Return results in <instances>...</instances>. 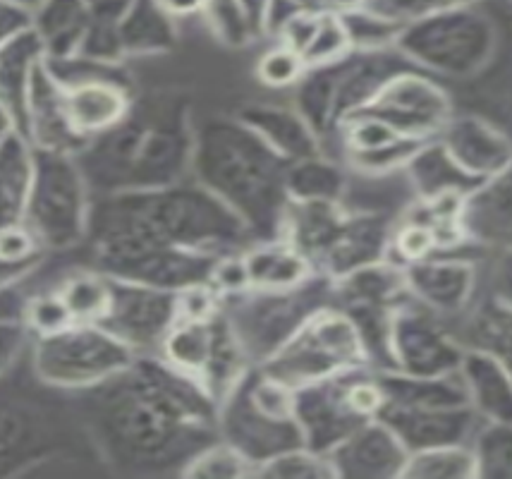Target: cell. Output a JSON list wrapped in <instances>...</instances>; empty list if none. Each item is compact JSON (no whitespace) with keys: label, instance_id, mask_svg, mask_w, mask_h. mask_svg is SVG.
Segmentation results:
<instances>
[{"label":"cell","instance_id":"1","mask_svg":"<svg viewBox=\"0 0 512 479\" xmlns=\"http://www.w3.org/2000/svg\"><path fill=\"white\" fill-rule=\"evenodd\" d=\"M79 393L89 400L87 424L99 451L139 475H180L218 439L216 400L156 353L137 355L118 377Z\"/></svg>","mask_w":512,"mask_h":479},{"label":"cell","instance_id":"2","mask_svg":"<svg viewBox=\"0 0 512 479\" xmlns=\"http://www.w3.org/2000/svg\"><path fill=\"white\" fill-rule=\"evenodd\" d=\"M87 238L96 271L108 276L166 247L221 257L252 240L221 199L187 178L156 190L101 194L91 202Z\"/></svg>","mask_w":512,"mask_h":479},{"label":"cell","instance_id":"3","mask_svg":"<svg viewBox=\"0 0 512 479\" xmlns=\"http://www.w3.org/2000/svg\"><path fill=\"white\" fill-rule=\"evenodd\" d=\"M194 125L187 101L158 96L130 106L118 125L89 144L75 159L91 192L156 190L187 178L192 163Z\"/></svg>","mask_w":512,"mask_h":479},{"label":"cell","instance_id":"4","mask_svg":"<svg viewBox=\"0 0 512 479\" xmlns=\"http://www.w3.org/2000/svg\"><path fill=\"white\" fill-rule=\"evenodd\" d=\"M288 161L235 115L194 127L190 173L240 218L252 240H276L290 199L285 192Z\"/></svg>","mask_w":512,"mask_h":479},{"label":"cell","instance_id":"5","mask_svg":"<svg viewBox=\"0 0 512 479\" xmlns=\"http://www.w3.org/2000/svg\"><path fill=\"white\" fill-rule=\"evenodd\" d=\"M328 305H335L333 281L319 271L288 290L249 288L240 295L221 297L223 317L254 367L268 360L304 321Z\"/></svg>","mask_w":512,"mask_h":479},{"label":"cell","instance_id":"6","mask_svg":"<svg viewBox=\"0 0 512 479\" xmlns=\"http://www.w3.org/2000/svg\"><path fill=\"white\" fill-rule=\"evenodd\" d=\"M89 209L91 190L75 156L34 149L22 223L32 230L41 250H70L87 240Z\"/></svg>","mask_w":512,"mask_h":479},{"label":"cell","instance_id":"7","mask_svg":"<svg viewBox=\"0 0 512 479\" xmlns=\"http://www.w3.org/2000/svg\"><path fill=\"white\" fill-rule=\"evenodd\" d=\"M292 391L345 369L369 367L352 319L338 305L314 312L268 360L256 365Z\"/></svg>","mask_w":512,"mask_h":479},{"label":"cell","instance_id":"8","mask_svg":"<svg viewBox=\"0 0 512 479\" xmlns=\"http://www.w3.org/2000/svg\"><path fill=\"white\" fill-rule=\"evenodd\" d=\"M137 353L101 324H72L53 336L36 338L32 367L36 379L63 391H87L118 377Z\"/></svg>","mask_w":512,"mask_h":479},{"label":"cell","instance_id":"9","mask_svg":"<svg viewBox=\"0 0 512 479\" xmlns=\"http://www.w3.org/2000/svg\"><path fill=\"white\" fill-rule=\"evenodd\" d=\"M395 44L412 63L441 75L469 77L491 60L496 32L479 12L455 8L405 24Z\"/></svg>","mask_w":512,"mask_h":479},{"label":"cell","instance_id":"10","mask_svg":"<svg viewBox=\"0 0 512 479\" xmlns=\"http://www.w3.org/2000/svg\"><path fill=\"white\" fill-rule=\"evenodd\" d=\"M462 343L438 314L405 295L390 312V360L395 372L410 377L455 374Z\"/></svg>","mask_w":512,"mask_h":479},{"label":"cell","instance_id":"11","mask_svg":"<svg viewBox=\"0 0 512 479\" xmlns=\"http://www.w3.org/2000/svg\"><path fill=\"white\" fill-rule=\"evenodd\" d=\"M357 113L374 115V118L393 127L395 132H400L402 137L429 142L450 120L453 103L429 77L412 70H402L390 77L374 99Z\"/></svg>","mask_w":512,"mask_h":479},{"label":"cell","instance_id":"12","mask_svg":"<svg viewBox=\"0 0 512 479\" xmlns=\"http://www.w3.org/2000/svg\"><path fill=\"white\" fill-rule=\"evenodd\" d=\"M111 278V276H108ZM111 307L99 324L137 355L158 353L163 336L178 321L173 290L111 278Z\"/></svg>","mask_w":512,"mask_h":479},{"label":"cell","instance_id":"13","mask_svg":"<svg viewBox=\"0 0 512 479\" xmlns=\"http://www.w3.org/2000/svg\"><path fill=\"white\" fill-rule=\"evenodd\" d=\"M245 374L218 403V436L245 453L259 468L264 460L304 444L295 420H273L256 408L249 398Z\"/></svg>","mask_w":512,"mask_h":479},{"label":"cell","instance_id":"14","mask_svg":"<svg viewBox=\"0 0 512 479\" xmlns=\"http://www.w3.org/2000/svg\"><path fill=\"white\" fill-rule=\"evenodd\" d=\"M350 372L352 369H345L328 379L295 388V422L300 427L302 444L323 456H328L359 424L367 422L355 415L347 403Z\"/></svg>","mask_w":512,"mask_h":479},{"label":"cell","instance_id":"15","mask_svg":"<svg viewBox=\"0 0 512 479\" xmlns=\"http://www.w3.org/2000/svg\"><path fill=\"white\" fill-rule=\"evenodd\" d=\"M402 269L407 295L441 319L465 314L477 293V269L467 259L434 254Z\"/></svg>","mask_w":512,"mask_h":479},{"label":"cell","instance_id":"16","mask_svg":"<svg viewBox=\"0 0 512 479\" xmlns=\"http://www.w3.org/2000/svg\"><path fill=\"white\" fill-rule=\"evenodd\" d=\"M335 479H395L407 460V448L386 422H362L328 453Z\"/></svg>","mask_w":512,"mask_h":479},{"label":"cell","instance_id":"17","mask_svg":"<svg viewBox=\"0 0 512 479\" xmlns=\"http://www.w3.org/2000/svg\"><path fill=\"white\" fill-rule=\"evenodd\" d=\"M436 139L450 159L474 180H489L510 171L512 147L508 135L479 115H450Z\"/></svg>","mask_w":512,"mask_h":479},{"label":"cell","instance_id":"18","mask_svg":"<svg viewBox=\"0 0 512 479\" xmlns=\"http://www.w3.org/2000/svg\"><path fill=\"white\" fill-rule=\"evenodd\" d=\"M24 137L34 149L60 151V154H79L89 142L72 130L65 113L63 87L46 68L44 60L34 65L27 92V123Z\"/></svg>","mask_w":512,"mask_h":479},{"label":"cell","instance_id":"19","mask_svg":"<svg viewBox=\"0 0 512 479\" xmlns=\"http://www.w3.org/2000/svg\"><path fill=\"white\" fill-rule=\"evenodd\" d=\"M383 420L398 436L407 453L422 451V448L469 444L481 417L472 410V405H457V408H383L379 412Z\"/></svg>","mask_w":512,"mask_h":479},{"label":"cell","instance_id":"20","mask_svg":"<svg viewBox=\"0 0 512 479\" xmlns=\"http://www.w3.org/2000/svg\"><path fill=\"white\" fill-rule=\"evenodd\" d=\"M390 221L376 211H357L347 206V216L338 235L331 242L319 264V274L331 281L343 278L350 271L386 259L390 245Z\"/></svg>","mask_w":512,"mask_h":479},{"label":"cell","instance_id":"21","mask_svg":"<svg viewBox=\"0 0 512 479\" xmlns=\"http://www.w3.org/2000/svg\"><path fill=\"white\" fill-rule=\"evenodd\" d=\"M53 448V424L44 410L0 398V475H15L27 463H41Z\"/></svg>","mask_w":512,"mask_h":479},{"label":"cell","instance_id":"22","mask_svg":"<svg viewBox=\"0 0 512 479\" xmlns=\"http://www.w3.org/2000/svg\"><path fill=\"white\" fill-rule=\"evenodd\" d=\"M65 113L84 142L103 135L125 118L132 96L118 80H89L63 87Z\"/></svg>","mask_w":512,"mask_h":479},{"label":"cell","instance_id":"23","mask_svg":"<svg viewBox=\"0 0 512 479\" xmlns=\"http://www.w3.org/2000/svg\"><path fill=\"white\" fill-rule=\"evenodd\" d=\"M465 240L481 247L508 250L510 245V171L481 180L465 194L460 214Z\"/></svg>","mask_w":512,"mask_h":479},{"label":"cell","instance_id":"24","mask_svg":"<svg viewBox=\"0 0 512 479\" xmlns=\"http://www.w3.org/2000/svg\"><path fill=\"white\" fill-rule=\"evenodd\" d=\"M235 118L264 139L268 147L288 163L321 154V137L295 108L249 103L237 111Z\"/></svg>","mask_w":512,"mask_h":479},{"label":"cell","instance_id":"25","mask_svg":"<svg viewBox=\"0 0 512 479\" xmlns=\"http://www.w3.org/2000/svg\"><path fill=\"white\" fill-rule=\"evenodd\" d=\"M457 377L467 391V400L481 420L510 422V362L479 348L462 350Z\"/></svg>","mask_w":512,"mask_h":479},{"label":"cell","instance_id":"26","mask_svg":"<svg viewBox=\"0 0 512 479\" xmlns=\"http://www.w3.org/2000/svg\"><path fill=\"white\" fill-rule=\"evenodd\" d=\"M39 60H44V41L39 32L22 29L0 41V108L20 135H24L27 123L29 80Z\"/></svg>","mask_w":512,"mask_h":479},{"label":"cell","instance_id":"27","mask_svg":"<svg viewBox=\"0 0 512 479\" xmlns=\"http://www.w3.org/2000/svg\"><path fill=\"white\" fill-rule=\"evenodd\" d=\"M242 259L247 266L249 288L254 290H288L314 274L312 264L283 238L259 240L242 252Z\"/></svg>","mask_w":512,"mask_h":479},{"label":"cell","instance_id":"28","mask_svg":"<svg viewBox=\"0 0 512 479\" xmlns=\"http://www.w3.org/2000/svg\"><path fill=\"white\" fill-rule=\"evenodd\" d=\"M402 175H405L414 199H431L446 192L467 194L481 183L450 159L436 137L414 151L412 159L402 168Z\"/></svg>","mask_w":512,"mask_h":479},{"label":"cell","instance_id":"29","mask_svg":"<svg viewBox=\"0 0 512 479\" xmlns=\"http://www.w3.org/2000/svg\"><path fill=\"white\" fill-rule=\"evenodd\" d=\"M335 305H374L393 307L407 295L405 269L381 259V262L350 271L333 281Z\"/></svg>","mask_w":512,"mask_h":479},{"label":"cell","instance_id":"30","mask_svg":"<svg viewBox=\"0 0 512 479\" xmlns=\"http://www.w3.org/2000/svg\"><path fill=\"white\" fill-rule=\"evenodd\" d=\"M34 171V149L17 130L0 137V228L22 223Z\"/></svg>","mask_w":512,"mask_h":479},{"label":"cell","instance_id":"31","mask_svg":"<svg viewBox=\"0 0 512 479\" xmlns=\"http://www.w3.org/2000/svg\"><path fill=\"white\" fill-rule=\"evenodd\" d=\"M350 173L323 154L290 161L285 168V192L290 202H343Z\"/></svg>","mask_w":512,"mask_h":479},{"label":"cell","instance_id":"32","mask_svg":"<svg viewBox=\"0 0 512 479\" xmlns=\"http://www.w3.org/2000/svg\"><path fill=\"white\" fill-rule=\"evenodd\" d=\"M340 68H343V58L335 60V63L319 65V68H307L302 80L297 82L295 111L312 125V130L321 139L333 135V103Z\"/></svg>","mask_w":512,"mask_h":479},{"label":"cell","instance_id":"33","mask_svg":"<svg viewBox=\"0 0 512 479\" xmlns=\"http://www.w3.org/2000/svg\"><path fill=\"white\" fill-rule=\"evenodd\" d=\"M125 53L163 51L173 41L170 17L156 5V0H134L118 24Z\"/></svg>","mask_w":512,"mask_h":479},{"label":"cell","instance_id":"34","mask_svg":"<svg viewBox=\"0 0 512 479\" xmlns=\"http://www.w3.org/2000/svg\"><path fill=\"white\" fill-rule=\"evenodd\" d=\"M467 336L460 338L462 348H479L510 362V300L493 295L474 309L467 319Z\"/></svg>","mask_w":512,"mask_h":479},{"label":"cell","instance_id":"35","mask_svg":"<svg viewBox=\"0 0 512 479\" xmlns=\"http://www.w3.org/2000/svg\"><path fill=\"white\" fill-rule=\"evenodd\" d=\"M75 324H99L111 307V278L101 271H77L56 288Z\"/></svg>","mask_w":512,"mask_h":479},{"label":"cell","instance_id":"36","mask_svg":"<svg viewBox=\"0 0 512 479\" xmlns=\"http://www.w3.org/2000/svg\"><path fill=\"white\" fill-rule=\"evenodd\" d=\"M400 479H474L469 444H448L407 453Z\"/></svg>","mask_w":512,"mask_h":479},{"label":"cell","instance_id":"37","mask_svg":"<svg viewBox=\"0 0 512 479\" xmlns=\"http://www.w3.org/2000/svg\"><path fill=\"white\" fill-rule=\"evenodd\" d=\"M474 456V479H510L512 475V434L510 422L481 420L469 439Z\"/></svg>","mask_w":512,"mask_h":479},{"label":"cell","instance_id":"38","mask_svg":"<svg viewBox=\"0 0 512 479\" xmlns=\"http://www.w3.org/2000/svg\"><path fill=\"white\" fill-rule=\"evenodd\" d=\"M180 475L194 479H242L254 477L256 465L245 453H240L233 444L218 436L201 448L197 456L182 468Z\"/></svg>","mask_w":512,"mask_h":479},{"label":"cell","instance_id":"39","mask_svg":"<svg viewBox=\"0 0 512 479\" xmlns=\"http://www.w3.org/2000/svg\"><path fill=\"white\" fill-rule=\"evenodd\" d=\"M340 22L345 27L350 48H359V51H379L383 46L395 44L405 27V22L398 17L374 15L362 8L340 12Z\"/></svg>","mask_w":512,"mask_h":479},{"label":"cell","instance_id":"40","mask_svg":"<svg viewBox=\"0 0 512 479\" xmlns=\"http://www.w3.org/2000/svg\"><path fill=\"white\" fill-rule=\"evenodd\" d=\"M256 477L268 479H335L328 456L316 453L307 446H295L278 456L264 460L256 468Z\"/></svg>","mask_w":512,"mask_h":479},{"label":"cell","instance_id":"41","mask_svg":"<svg viewBox=\"0 0 512 479\" xmlns=\"http://www.w3.org/2000/svg\"><path fill=\"white\" fill-rule=\"evenodd\" d=\"M422 144L424 142H419V139L400 137L386 147L355 151V154H347V168H350V173L367 175V178H390V175L402 173V168L407 166V161Z\"/></svg>","mask_w":512,"mask_h":479},{"label":"cell","instance_id":"42","mask_svg":"<svg viewBox=\"0 0 512 479\" xmlns=\"http://www.w3.org/2000/svg\"><path fill=\"white\" fill-rule=\"evenodd\" d=\"M434 254H438L434 230L426 226V223L402 216L398 226L390 230V245L386 252L388 262L407 266L419 262V259L434 257Z\"/></svg>","mask_w":512,"mask_h":479},{"label":"cell","instance_id":"43","mask_svg":"<svg viewBox=\"0 0 512 479\" xmlns=\"http://www.w3.org/2000/svg\"><path fill=\"white\" fill-rule=\"evenodd\" d=\"M204 10L218 39L228 46H247L256 32L240 0H204Z\"/></svg>","mask_w":512,"mask_h":479},{"label":"cell","instance_id":"44","mask_svg":"<svg viewBox=\"0 0 512 479\" xmlns=\"http://www.w3.org/2000/svg\"><path fill=\"white\" fill-rule=\"evenodd\" d=\"M347 53H350V41H347L340 15L321 12L319 27H316L312 41H309V46L302 53L304 65L307 68H319V65H328L345 58Z\"/></svg>","mask_w":512,"mask_h":479},{"label":"cell","instance_id":"45","mask_svg":"<svg viewBox=\"0 0 512 479\" xmlns=\"http://www.w3.org/2000/svg\"><path fill=\"white\" fill-rule=\"evenodd\" d=\"M22 321L36 338L53 336V333L65 331L67 326L75 324L56 290L27 297L22 305Z\"/></svg>","mask_w":512,"mask_h":479},{"label":"cell","instance_id":"46","mask_svg":"<svg viewBox=\"0 0 512 479\" xmlns=\"http://www.w3.org/2000/svg\"><path fill=\"white\" fill-rule=\"evenodd\" d=\"M304 70H307V65H304L300 53H295L288 46H276L259 60V65H256V77H259V82L266 84V87L283 89L300 82Z\"/></svg>","mask_w":512,"mask_h":479},{"label":"cell","instance_id":"47","mask_svg":"<svg viewBox=\"0 0 512 479\" xmlns=\"http://www.w3.org/2000/svg\"><path fill=\"white\" fill-rule=\"evenodd\" d=\"M41 245L24 223H10L0 228V262L39 264Z\"/></svg>","mask_w":512,"mask_h":479},{"label":"cell","instance_id":"48","mask_svg":"<svg viewBox=\"0 0 512 479\" xmlns=\"http://www.w3.org/2000/svg\"><path fill=\"white\" fill-rule=\"evenodd\" d=\"M175 305H178V319L206 321L221 312V295L209 283H194L175 293Z\"/></svg>","mask_w":512,"mask_h":479},{"label":"cell","instance_id":"49","mask_svg":"<svg viewBox=\"0 0 512 479\" xmlns=\"http://www.w3.org/2000/svg\"><path fill=\"white\" fill-rule=\"evenodd\" d=\"M209 286L216 290L221 297L240 295L249 290V276L242 252H230L221 254L211 266L209 274Z\"/></svg>","mask_w":512,"mask_h":479},{"label":"cell","instance_id":"50","mask_svg":"<svg viewBox=\"0 0 512 479\" xmlns=\"http://www.w3.org/2000/svg\"><path fill=\"white\" fill-rule=\"evenodd\" d=\"M29 338L32 333L24 326L22 317H0V377L20 362Z\"/></svg>","mask_w":512,"mask_h":479},{"label":"cell","instance_id":"51","mask_svg":"<svg viewBox=\"0 0 512 479\" xmlns=\"http://www.w3.org/2000/svg\"><path fill=\"white\" fill-rule=\"evenodd\" d=\"M319 15L312 10H297L295 15H292L290 20L278 29L280 46H288L302 56L304 48H307L309 41H312L316 27H319Z\"/></svg>","mask_w":512,"mask_h":479},{"label":"cell","instance_id":"52","mask_svg":"<svg viewBox=\"0 0 512 479\" xmlns=\"http://www.w3.org/2000/svg\"><path fill=\"white\" fill-rule=\"evenodd\" d=\"M474 0H390V10L398 20H419L455 8H469Z\"/></svg>","mask_w":512,"mask_h":479},{"label":"cell","instance_id":"53","mask_svg":"<svg viewBox=\"0 0 512 479\" xmlns=\"http://www.w3.org/2000/svg\"><path fill=\"white\" fill-rule=\"evenodd\" d=\"M156 5L168 17H185L204 10V0H156Z\"/></svg>","mask_w":512,"mask_h":479},{"label":"cell","instance_id":"54","mask_svg":"<svg viewBox=\"0 0 512 479\" xmlns=\"http://www.w3.org/2000/svg\"><path fill=\"white\" fill-rule=\"evenodd\" d=\"M323 5H328V8H333V10H340V12H347V10H357V8H362L364 3H367V0H321Z\"/></svg>","mask_w":512,"mask_h":479},{"label":"cell","instance_id":"55","mask_svg":"<svg viewBox=\"0 0 512 479\" xmlns=\"http://www.w3.org/2000/svg\"><path fill=\"white\" fill-rule=\"evenodd\" d=\"M292 3H297L304 10H312L316 5H321V0H292Z\"/></svg>","mask_w":512,"mask_h":479}]
</instances>
